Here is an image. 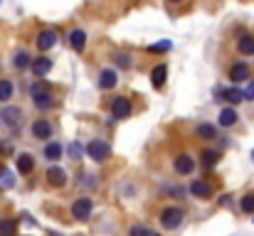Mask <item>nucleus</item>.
<instances>
[{
  "label": "nucleus",
  "instance_id": "21",
  "mask_svg": "<svg viewBox=\"0 0 254 236\" xmlns=\"http://www.w3.org/2000/svg\"><path fill=\"white\" fill-rule=\"evenodd\" d=\"M217 96H222L230 106H237V103H242V101H245V94H242V89H240V86H232V89L227 86L225 91H217Z\"/></svg>",
  "mask_w": 254,
  "mask_h": 236
},
{
  "label": "nucleus",
  "instance_id": "22",
  "mask_svg": "<svg viewBox=\"0 0 254 236\" xmlns=\"http://www.w3.org/2000/svg\"><path fill=\"white\" fill-rule=\"evenodd\" d=\"M30 62H32V54L27 49H17L12 54V69H17V72H25L30 67Z\"/></svg>",
  "mask_w": 254,
  "mask_h": 236
},
{
  "label": "nucleus",
  "instance_id": "8",
  "mask_svg": "<svg viewBox=\"0 0 254 236\" xmlns=\"http://www.w3.org/2000/svg\"><path fill=\"white\" fill-rule=\"evenodd\" d=\"M227 77H230V81H232L235 86H240L242 81H247V79L252 77V67H250V62H247V59H237V62H232Z\"/></svg>",
  "mask_w": 254,
  "mask_h": 236
},
{
  "label": "nucleus",
  "instance_id": "29",
  "mask_svg": "<svg viewBox=\"0 0 254 236\" xmlns=\"http://www.w3.org/2000/svg\"><path fill=\"white\" fill-rule=\"evenodd\" d=\"M79 185H82L84 189H96V187H99V180H96V175H94V172H82Z\"/></svg>",
  "mask_w": 254,
  "mask_h": 236
},
{
  "label": "nucleus",
  "instance_id": "4",
  "mask_svg": "<svg viewBox=\"0 0 254 236\" xmlns=\"http://www.w3.org/2000/svg\"><path fill=\"white\" fill-rule=\"evenodd\" d=\"M91 212H94V199L91 197H77L69 207V214L74 222H89L91 219Z\"/></svg>",
  "mask_w": 254,
  "mask_h": 236
},
{
  "label": "nucleus",
  "instance_id": "2",
  "mask_svg": "<svg viewBox=\"0 0 254 236\" xmlns=\"http://www.w3.org/2000/svg\"><path fill=\"white\" fill-rule=\"evenodd\" d=\"M183 222H185V209H183V207H175V204L163 207V209H161V214H158V224H161L166 232H175V229H180V227H183Z\"/></svg>",
  "mask_w": 254,
  "mask_h": 236
},
{
  "label": "nucleus",
  "instance_id": "1",
  "mask_svg": "<svg viewBox=\"0 0 254 236\" xmlns=\"http://www.w3.org/2000/svg\"><path fill=\"white\" fill-rule=\"evenodd\" d=\"M30 98H32V106H35L37 111H50V108L57 106V96H55L52 89L45 86L42 81H35V84L30 86Z\"/></svg>",
  "mask_w": 254,
  "mask_h": 236
},
{
  "label": "nucleus",
  "instance_id": "11",
  "mask_svg": "<svg viewBox=\"0 0 254 236\" xmlns=\"http://www.w3.org/2000/svg\"><path fill=\"white\" fill-rule=\"evenodd\" d=\"M192 136H195L200 143H215V141L220 138V128H217L215 123L202 121V123H197V126L192 128Z\"/></svg>",
  "mask_w": 254,
  "mask_h": 236
},
{
  "label": "nucleus",
  "instance_id": "38",
  "mask_svg": "<svg viewBox=\"0 0 254 236\" xmlns=\"http://www.w3.org/2000/svg\"><path fill=\"white\" fill-rule=\"evenodd\" d=\"M252 160H254V150H252Z\"/></svg>",
  "mask_w": 254,
  "mask_h": 236
},
{
  "label": "nucleus",
  "instance_id": "33",
  "mask_svg": "<svg viewBox=\"0 0 254 236\" xmlns=\"http://www.w3.org/2000/svg\"><path fill=\"white\" fill-rule=\"evenodd\" d=\"M69 155H72V160H82V148H79V143H72V145H69Z\"/></svg>",
  "mask_w": 254,
  "mask_h": 236
},
{
  "label": "nucleus",
  "instance_id": "25",
  "mask_svg": "<svg viewBox=\"0 0 254 236\" xmlns=\"http://www.w3.org/2000/svg\"><path fill=\"white\" fill-rule=\"evenodd\" d=\"M12 98H15V81L0 79V103H10Z\"/></svg>",
  "mask_w": 254,
  "mask_h": 236
},
{
  "label": "nucleus",
  "instance_id": "35",
  "mask_svg": "<svg viewBox=\"0 0 254 236\" xmlns=\"http://www.w3.org/2000/svg\"><path fill=\"white\" fill-rule=\"evenodd\" d=\"M141 232H143V227H128V232H126V234L128 236H141Z\"/></svg>",
  "mask_w": 254,
  "mask_h": 236
},
{
  "label": "nucleus",
  "instance_id": "12",
  "mask_svg": "<svg viewBox=\"0 0 254 236\" xmlns=\"http://www.w3.org/2000/svg\"><path fill=\"white\" fill-rule=\"evenodd\" d=\"M67 170L64 167H60V165H50L47 167V172H45V182L50 185V187H55V189H62L64 185H67Z\"/></svg>",
  "mask_w": 254,
  "mask_h": 236
},
{
  "label": "nucleus",
  "instance_id": "32",
  "mask_svg": "<svg viewBox=\"0 0 254 236\" xmlns=\"http://www.w3.org/2000/svg\"><path fill=\"white\" fill-rule=\"evenodd\" d=\"M0 232L5 236H12L15 234V222H0Z\"/></svg>",
  "mask_w": 254,
  "mask_h": 236
},
{
  "label": "nucleus",
  "instance_id": "13",
  "mask_svg": "<svg viewBox=\"0 0 254 236\" xmlns=\"http://www.w3.org/2000/svg\"><path fill=\"white\" fill-rule=\"evenodd\" d=\"M57 42H60V37H57L55 30H42V32L35 37V47H37V52H42V54L50 52V49H55Z\"/></svg>",
  "mask_w": 254,
  "mask_h": 236
},
{
  "label": "nucleus",
  "instance_id": "28",
  "mask_svg": "<svg viewBox=\"0 0 254 236\" xmlns=\"http://www.w3.org/2000/svg\"><path fill=\"white\" fill-rule=\"evenodd\" d=\"M146 49H148L151 54H163V52H170V49H173V42H170V40H161V42L148 45Z\"/></svg>",
  "mask_w": 254,
  "mask_h": 236
},
{
  "label": "nucleus",
  "instance_id": "27",
  "mask_svg": "<svg viewBox=\"0 0 254 236\" xmlns=\"http://www.w3.org/2000/svg\"><path fill=\"white\" fill-rule=\"evenodd\" d=\"M240 212H242L245 217H252L254 214V189L245 192V194L240 197Z\"/></svg>",
  "mask_w": 254,
  "mask_h": 236
},
{
  "label": "nucleus",
  "instance_id": "6",
  "mask_svg": "<svg viewBox=\"0 0 254 236\" xmlns=\"http://www.w3.org/2000/svg\"><path fill=\"white\" fill-rule=\"evenodd\" d=\"M195 167H197V160L190 155V153H178V155L173 157V172L180 175V177H192Z\"/></svg>",
  "mask_w": 254,
  "mask_h": 236
},
{
  "label": "nucleus",
  "instance_id": "23",
  "mask_svg": "<svg viewBox=\"0 0 254 236\" xmlns=\"http://www.w3.org/2000/svg\"><path fill=\"white\" fill-rule=\"evenodd\" d=\"M42 155H45V160H50V162H57V160L62 157V145H60L57 141H45Z\"/></svg>",
  "mask_w": 254,
  "mask_h": 236
},
{
  "label": "nucleus",
  "instance_id": "15",
  "mask_svg": "<svg viewBox=\"0 0 254 236\" xmlns=\"http://www.w3.org/2000/svg\"><path fill=\"white\" fill-rule=\"evenodd\" d=\"M96 86H99L101 91L116 89V86H119V69H114V67L101 69V72H99V79H96Z\"/></svg>",
  "mask_w": 254,
  "mask_h": 236
},
{
  "label": "nucleus",
  "instance_id": "24",
  "mask_svg": "<svg viewBox=\"0 0 254 236\" xmlns=\"http://www.w3.org/2000/svg\"><path fill=\"white\" fill-rule=\"evenodd\" d=\"M111 62H114V69H131L133 67V54H128V52H114L111 54Z\"/></svg>",
  "mask_w": 254,
  "mask_h": 236
},
{
  "label": "nucleus",
  "instance_id": "7",
  "mask_svg": "<svg viewBox=\"0 0 254 236\" xmlns=\"http://www.w3.org/2000/svg\"><path fill=\"white\" fill-rule=\"evenodd\" d=\"M188 189H190V194L195 197V199H200V202H210L212 197H215V187L207 182V180H190V185H188Z\"/></svg>",
  "mask_w": 254,
  "mask_h": 236
},
{
  "label": "nucleus",
  "instance_id": "3",
  "mask_svg": "<svg viewBox=\"0 0 254 236\" xmlns=\"http://www.w3.org/2000/svg\"><path fill=\"white\" fill-rule=\"evenodd\" d=\"M84 153L91 162H106L111 157V145L104 138H91L84 145Z\"/></svg>",
  "mask_w": 254,
  "mask_h": 236
},
{
  "label": "nucleus",
  "instance_id": "18",
  "mask_svg": "<svg viewBox=\"0 0 254 236\" xmlns=\"http://www.w3.org/2000/svg\"><path fill=\"white\" fill-rule=\"evenodd\" d=\"M235 49H237V54H242V57H254V35L252 32H242V35L235 40Z\"/></svg>",
  "mask_w": 254,
  "mask_h": 236
},
{
  "label": "nucleus",
  "instance_id": "20",
  "mask_svg": "<svg viewBox=\"0 0 254 236\" xmlns=\"http://www.w3.org/2000/svg\"><path fill=\"white\" fill-rule=\"evenodd\" d=\"M220 157H222L220 150H215V148H202V150H200V167H202V170H212V167H217Z\"/></svg>",
  "mask_w": 254,
  "mask_h": 236
},
{
  "label": "nucleus",
  "instance_id": "14",
  "mask_svg": "<svg viewBox=\"0 0 254 236\" xmlns=\"http://www.w3.org/2000/svg\"><path fill=\"white\" fill-rule=\"evenodd\" d=\"M52 59L47 57V54H42V57H32V62H30V72H32V77L35 79H42V77H47L50 72H52Z\"/></svg>",
  "mask_w": 254,
  "mask_h": 236
},
{
  "label": "nucleus",
  "instance_id": "5",
  "mask_svg": "<svg viewBox=\"0 0 254 236\" xmlns=\"http://www.w3.org/2000/svg\"><path fill=\"white\" fill-rule=\"evenodd\" d=\"M109 108H111L114 121H126V118H131V113H133V103H131L128 96H114L111 103H109Z\"/></svg>",
  "mask_w": 254,
  "mask_h": 236
},
{
  "label": "nucleus",
  "instance_id": "19",
  "mask_svg": "<svg viewBox=\"0 0 254 236\" xmlns=\"http://www.w3.org/2000/svg\"><path fill=\"white\" fill-rule=\"evenodd\" d=\"M35 165H37V162H35V155H32V153H20V155L15 157V170H17L20 175H25V177L35 172Z\"/></svg>",
  "mask_w": 254,
  "mask_h": 236
},
{
  "label": "nucleus",
  "instance_id": "16",
  "mask_svg": "<svg viewBox=\"0 0 254 236\" xmlns=\"http://www.w3.org/2000/svg\"><path fill=\"white\" fill-rule=\"evenodd\" d=\"M240 123V113L235 106H225L217 116V128H235Z\"/></svg>",
  "mask_w": 254,
  "mask_h": 236
},
{
  "label": "nucleus",
  "instance_id": "17",
  "mask_svg": "<svg viewBox=\"0 0 254 236\" xmlns=\"http://www.w3.org/2000/svg\"><path fill=\"white\" fill-rule=\"evenodd\" d=\"M67 45H69V49H72V52L82 54V52L86 49V30H82V27L72 30V32L67 35Z\"/></svg>",
  "mask_w": 254,
  "mask_h": 236
},
{
  "label": "nucleus",
  "instance_id": "30",
  "mask_svg": "<svg viewBox=\"0 0 254 236\" xmlns=\"http://www.w3.org/2000/svg\"><path fill=\"white\" fill-rule=\"evenodd\" d=\"M0 187L2 189H10V187H15V175L10 172V170H0Z\"/></svg>",
  "mask_w": 254,
  "mask_h": 236
},
{
  "label": "nucleus",
  "instance_id": "9",
  "mask_svg": "<svg viewBox=\"0 0 254 236\" xmlns=\"http://www.w3.org/2000/svg\"><path fill=\"white\" fill-rule=\"evenodd\" d=\"M30 136H32L35 141H52V136H55L52 121H47V118H35V121L30 123Z\"/></svg>",
  "mask_w": 254,
  "mask_h": 236
},
{
  "label": "nucleus",
  "instance_id": "36",
  "mask_svg": "<svg viewBox=\"0 0 254 236\" xmlns=\"http://www.w3.org/2000/svg\"><path fill=\"white\" fill-rule=\"evenodd\" d=\"M141 236H163V234H161V232H156V229H143Z\"/></svg>",
  "mask_w": 254,
  "mask_h": 236
},
{
  "label": "nucleus",
  "instance_id": "37",
  "mask_svg": "<svg viewBox=\"0 0 254 236\" xmlns=\"http://www.w3.org/2000/svg\"><path fill=\"white\" fill-rule=\"evenodd\" d=\"M168 5H180V2H185V0H166Z\"/></svg>",
  "mask_w": 254,
  "mask_h": 236
},
{
  "label": "nucleus",
  "instance_id": "26",
  "mask_svg": "<svg viewBox=\"0 0 254 236\" xmlns=\"http://www.w3.org/2000/svg\"><path fill=\"white\" fill-rule=\"evenodd\" d=\"M166 79H168V64H156V67L151 69V81H153L156 89H163Z\"/></svg>",
  "mask_w": 254,
  "mask_h": 236
},
{
  "label": "nucleus",
  "instance_id": "31",
  "mask_svg": "<svg viewBox=\"0 0 254 236\" xmlns=\"http://www.w3.org/2000/svg\"><path fill=\"white\" fill-rule=\"evenodd\" d=\"M242 94H245V101H254V77L247 79V86L242 89Z\"/></svg>",
  "mask_w": 254,
  "mask_h": 236
},
{
  "label": "nucleus",
  "instance_id": "34",
  "mask_svg": "<svg viewBox=\"0 0 254 236\" xmlns=\"http://www.w3.org/2000/svg\"><path fill=\"white\" fill-rule=\"evenodd\" d=\"M0 153H7V155H10V153H12V143L2 141V143H0Z\"/></svg>",
  "mask_w": 254,
  "mask_h": 236
},
{
  "label": "nucleus",
  "instance_id": "10",
  "mask_svg": "<svg viewBox=\"0 0 254 236\" xmlns=\"http://www.w3.org/2000/svg\"><path fill=\"white\" fill-rule=\"evenodd\" d=\"M0 123H5L12 133H17L20 126H22V108L20 106H7L5 111H0Z\"/></svg>",
  "mask_w": 254,
  "mask_h": 236
}]
</instances>
